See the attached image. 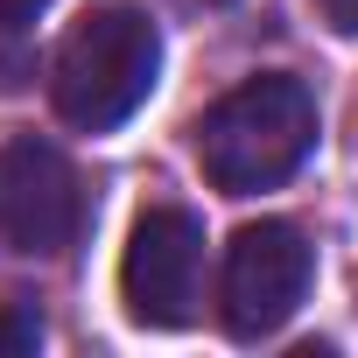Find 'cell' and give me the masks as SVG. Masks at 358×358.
<instances>
[{"label": "cell", "mask_w": 358, "mask_h": 358, "mask_svg": "<svg viewBox=\"0 0 358 358\" xmlns=\"http://www.w3.org/2000/svg\"><path fill=\"white\" fill-rule=\"evenodd\" d=\"M190 141H197V169L211 176V190L225 197L281 190L316 155V92L288 71H260L232 85L218 106H204Z\"/></svg>", "instance_id": "6da1fadb"}, {"label": "cell", "mask_w": 358, "mask_h": 358, "mask_svg": "<svg viewBox=\"0 0 358 358\" xmlns=\"http://www.w3.org/2000/svg\"><path fill=\"white\" fill-rule=\"evenodd\" d=\"M155 78H162V29L134 0H99V8H85L64 29L57 57H50V99H57V113L78 134L127 127L148 106Z\"/></svg>", "instance_id": "7a4b0ae2"}, {"label": "cell", "mask_w": 358, "mask_h": 358, "mask_svg": "<svg viewBox=\"0 0 358 358\" xmlns=\"http://www.w3.org/2000/svg\"><path fill=\"white\" fill-rule=\"evenodd\" d=\"M316 281V246L302 239V225L288 218H260V225H239L232 246H225V281H218V316L239 344H260L274 337L302 295Z\"/></svg>", "instance_id": "3957f363"}, {"label": "cell", "mask_w": 358, "mask_h": 358, "mask_svg": "<svg viewBox=\"0 0 358 358\" xmlns=\"http://www.w3.org/2000/svg\"><path fill=\"white\" fill-rule=\"evenodd\" d=\"M85 232V183L64 148L15 134L0 141V246L22 260H57Z\"/></svg>", "instance_id": "277c9868"}, {"label": "cell", "mask_w": 358, "mask_h": 358, "mask_svg": "<svg viewBox=\"0 0 358 358\" xmlns=\"http://www.w3.org/2000/svg\"><path fill=\"white\" fill-rule=\"evenodd\" d=\"M197 281H204V225L183 204H148L120 253V295L141 330H183L197 323Z\"/></svg>", "instance_id": "5b68a950"}, {"label": "cell", "mask_w": 358, "mask_h": 358, "mask_svg": "<svg viewBox=\"0 0 358 358\" xmlns=\"http://www.w3.org/2000/svg\"><path fill=\"white\" fill-rule=\"evenodd\" d=\"M29 351H43V316L36 302H8L0 309V358H29Z\"/></svg>", "instance_id": "8992f818"}, {"label": "cell", "mask_w": 358, "mask_h": 358, "mask_svg": "<svg viewBox=\"0 0 358 358\" xmlns=\"http://www.w3.org/2000/svg\"><path fill=\"white\" fill-rule=\"evenodd\" d=\"M43 8H50V0H0V29H8V36H22Z\"/></svg>", "instance_id": "52a82bcc"}, {"label": "cell", "mask_w": 358, "mask_h": 358, "mask_svg": "<svg viewBox=\"0 0 358 358\" xmlns=\"http://www.w3.org/2000/svg\"><path fill=\"white\" fill-rule=\"evenodd\" d=\"M316 8H323V22L337 36H358V0H316Z\"/></svg>", "instance_id": "ba28073f"}, {"label": "cell", "mask_w": 358, "mask_h": 358, "mask_svg": "<svg viewBox=\"0 0 358 358\" xmlns=\"http://www.w3.org/2000/svg\"><path fill=\"white\" fill-rule=\"evenodd\" d=\"M176 8H225V0H176Z\"/></svg>", "instance_id": "9c48e42d"}]
</instances>
